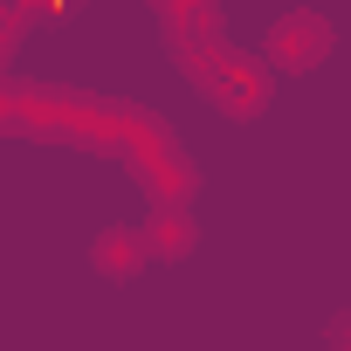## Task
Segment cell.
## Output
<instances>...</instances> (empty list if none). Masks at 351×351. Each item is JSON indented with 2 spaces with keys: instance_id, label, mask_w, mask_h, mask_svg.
<instances>
[{
  "instance_id": "6da1fadb",
  "label": "cell",
  "mask_w": 351,
  "mask_h": 351,
  "mask_svg": "<svg viewBox=\"0 0 351 351\" xmlns=\"http://www.w3.org/2000/svg\"><path fill=\"white\" fill-rule=\"evenodd\" d=\"M14 124L21 131H56V138H83V145H117L124 138V110L76 97V90H14Z\"/></svg>"
},
{
  "instance_id": "277c9868",
  "label": "cell",
  "mask_w": 351,
  "mask_h": 351,
  "mask_svg": "<svg viewBox=\"0 0 351 351\" xmlns=\"http://www.w3.org/2000/svg\"><path fill=\"white\" fill-rule=\"evenodd\" d=\"M207 97H214L228 117H262V104H269V69H262V56H221Z\"/></svg>"
},
{
  "instance_id": "52a82bcc",
  "label": "cell",
  "mask_w": 351,
  "mask_h": 351,
  "mask_svg": "<svg viewBox=\"0 0 351 351\" xmlns=\"http://www.w3.org/2000/svg\"><path fill=\"white\" fill-rule=\"evenodd\" d=\"M0 131H14V90H0Z\"/></svg>"
},
{
  "instance_id": "7a4b0ae2",
  "label": "cell",
  "mask_w": 351,
  "mask_h": 351,
  "mask_svg": "<svg viewBox=\"0 0 351 351\" xmlns=\"http://www.w3.org/2000/svg\"><path fill=\"white\" fill-rule=\"evenodd\" d=\"M117 145L131 152V165H138V180L152 186V200H193V165H186L180 138H172L158 117L124 110V138Z\"/></svg>"
},
{
  "instance_id": "8992f818",
  "label": "cell",
  "mask_w": 351,
  "mask_h": 351,
  "mask_svg": "<svg viewBox=\"0 0 351 351\" xmlns=\"http://www.w3.org/2000/svg\"><path fill=\"white\" fill-rule=\"evenodd\" d=\"M145 241L158 262H180L193 248V207L186 200H152V221H145Z\"/></svg>"
},
{
  "instance_id": "ba28073f",
  "label": "cell",
  "mask_w": 351,
  "mask_h": 351,
  "mask_svg": "<svg viewBox=\"0 0 351 351\" xmlns=\"http://www.w3.org/2000/svg\"><path fill=\"white\" fill-rule=\"evenodd\" d=\"M337 344H344V351H351V310H344V317H337Z\"/></svg>"
},
{
  "instance_id": "9c48e42d",
  "label": "cell",
  "mask_w": 351,
  "mask_h": 351,
  "mask_svg": "<svg viewBox=\"0 0 351 351\" xmlns=\"http://www.w3.org/2000/svg\"><path fill=\"white\" fill-rule=\"evenodd\" d=\"M0 8H14V0H0Z\"/></svg>"
},
{
  "instance_id": "5b68a950",
  "label": "cell",
  "mask_w": 351,
  "mask_h": 351,
  "mask_svg": "<svg viewBox=\"0 0 351 351\" xmlns=\"http://www.w3.org/2000/svg\"><path fill=\"white\" fill-rule=\"evenodd\" d=\"M90 262H97V276H110V282H131L145 262H158L152 255V241H145V228H104L97 241H90Z\"/></svg>"
},
{
  "instance_id": "3957f363",
  "label": "cell",
  "mask_w": 351,
  "mask_h": 351,
  "mask_svg": "<svg viewBox=\"0 0 351 351\" xmlns=\"http://www.w3.org/2000/svg\"><path fill=\"white\" fill-rule=\"evenodd\" d=\"M324 56H330V21L324 14L296 8V14L276 21V35H269V62L276 69H317Z\"/></svg>"
}]
</instances>
